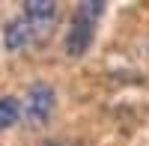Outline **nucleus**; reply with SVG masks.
<instances>
[{
	"label": "nucleus",
	"instance_id": "20e7f679",
	"mask_svg": "<svg viewBox=\"0 0 149 146\" xmlns=\"http://www.w3.org/2000/svg\"><path fill=\"white\" fill-rule=\"evenodd\" d=\"M30 42H33V30H30V24H27L24 15L12 18L3 27V45H6V51H21V48H27Z\"/></svg>",
	"mask_w": 149,
	"mask_h": 146
},
{
	"label": "nucleus",
	"instance_id": "39448f33",
	"mask_svg": "<svg viewBox=\"0 0 149 146\" xmlns=\"http://www.w3.org/2000/svg\"><path fill=\"white\" fill-rule=\"evenodd\" d=\"M18 119H21V102L12 99V95H3L0 99V131L12 128Z\"/></svg>",
	"mask_w": 149,
	"mask_h": 146
},
{
	"label": "nucleus",
	"instance_id": "f03ea898",
	"mask_svg": "<svg viewBox=\"0 0 149 146\" xmlns=\"http://www.w3.org/2000/svg\"><path fill=\"white\" fill-rule=\"evenodd\" d=\"M54 104H57L54 87L45 83V81H36L27 90V95H24L21 113H24V119H27L30 125H45L48 119H51V113H54Z\"/></svg>",
	"mask_w": 149,
	"mask_h": 146
},
{
	"label": "nucleus",
	"instance_id": "423d86ee",
	"mask_svg": "<svg viewBox=\"0 0 149 146\" xmlns=\"http://www.w3.org/2000/svg\"><path fill=\"white\" fill-rule=\"evenodd\" d=\"M39 146H69L66 140H57V137H48V140H42Z\"/></svg>",
	"mask_w": 149,
	"mask_h": 146
},
{
	"label": "nucleus",
	"instance_id": "7ed1b4c3",
	"mask_svg": "<svg viewBox=\"0 0 149 146\" xmlns=\"http://www.w3.org/2000/svg\"><path fill=\"white\" fill-rule=\"evenodd\" d=\"M21 9H24V18H27L30 30H33V39H45L48 30L57 21V12H60V6L54 0H27Z\"/></svg>",
	"mask_w": 149,
	"mask_h": 146
},
{
	"label": "nucleus",
	"instance_id": "f257e3e1",
	"mask_svg": "<svg viewBox=\"0 0 149 146\" xmlns=\"http://www.w3.org/2000/svg\"><path fill=\"white\" fill-rule=\"evenodd\" d=\"M102 15H104L102 0H84V3H78V9L72 15V24H69V33H66V54L72 60H78L90 51L93 36H95V24H98Z\"/></svg>",
	"mask_w": 149,
	"mask_h": 146
}]
</instances>
